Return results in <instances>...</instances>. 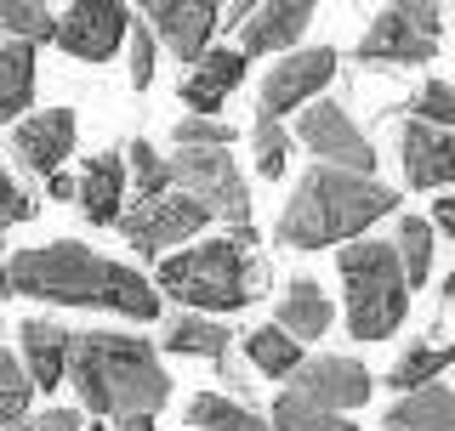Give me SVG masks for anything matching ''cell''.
Listing matches in <instances>:
<instances>
[{"label":"cell","mask_w":455,"mask_h":431,"mask_svg":"<svg viewBox=\"0 0 455 431\" xmlns=\"http://www.w3.org/2000/svg\"><path fill=\"white\" fill-rule=\"evenodd\" d=\"M28 103H35V46L0 40V125H23Z\"/></svg>","instance_id":"22"},{"label":"cell","mask_w":455,"mask_h":431,"mask_svg":"<svg viewBox=\"0 0 455 431\" xmlns=\"http://www.w3.org/2000/svg\"><path fill=\"white\" fill-rule=\"evenodd\" d=\"M0 35L18 46H46L57 40V12L40 0H0Z\"/></svg>","instance_id":"27"},{"label":"cell","mask_w":455,"mask_h":431,"mask_svg":"<svg viewBox=\"0 0 455 431\" xmlns=\"http://www.w3.org/2000/svg\"><path fill=\"white\" fill-rule=\"evenodd\" d=\"M228 347H234V329L217 324V318L182 312V318L165 324V352H177V357H211V364H222Z\"/></svg>","instance_id":"24"},{"label":"cell","mask_w":455,"mask_h":431,"mask_svg":"<svg viewBox=\"0 0 455 431\" xmlns=\"http://www.w3.org/2000/svg\"><path fill=\"white\" fill-rule=\"evenodd\" d=\"M245 352H251V364L262 369L267 380H291L296 369L307 364V357H302V341H291L279 324H262V329H251V335H245Z\"/></svg>","instance_id":"25"},{"label":"cell","mask_w":455,"mask_h":431,"mask_svg":"<svg viewBox=\"0 0 455 431\" xmlns=\"http://www.w3.org/2000/svg\"><path fill=\"white\" fill-rule=\"evenodd\" d=\"M171 160V193H188L211 222H234L251 244V188L239 176V160L228 148H177Z\"/></svg>","instance_id":"7"},{"label":"cell","mask_w":455,"mask_h":431,"mask_svg":"<svg viewBox=\"0 0 455 431\" xmlns=\"http://www.w3.org/2000/svg\"><path fill=\"white\" fill-rule=\"evenodd\" d=\"M455 364V341H416V347H404L393 357V369H387V386L398 397H410V392H427V386H438V375Z\"/></svg>","instance_id":"21"},{"label":"cell","mask_w":455,"mask_h":431,"mask_svg":"<svg viewBox=\"0 0 455 431\" xmlns=\"http://www.w3.org/2000/svg\"><path fill=\"white\" fill-rule=\"evenodd\" d=\"M387 431H455V392L450 386H427V392H410L381 414Z\"/></svg>","instance_id":"23"},{"label":"cell","mask_w":455,"mask_h":431,"mask_svg":"<svg viewBox=\"0 0 455 431\" xmlns=\"http://www.w3.org/2000/svg\"><path fill=\"white\" fill-rule=\"evenodd\" d=\"M125 46H132V85H137V91H148V80H154V57H160V40H154V28L137 18Z\"/></svg>","instance_id":"36"},{"label":"cell","mask_w":455,"mask_h":431,"mask_svg":"<svg viewBox=\"0 0 455 431\" xmlns=\"http://www.w3.org/2000/svg\"><path fill=\"white\" fill-rule=\"evenodd\" d=\"M75 142H80L75 108H40V114H28L18 131H12V165L28 170V176H40V182H52L57 170L68 165Z\"/></svg>","instance_id":"12"},{"label":"cell","mask_w":455,"mask_h":431,"mask_svg":"<svg viewBox=\"0 0 455 431\" xmlns=\"http://www.w3.org/2000/svg\"><path fill=\"white\" fill-rule=\"evenodd\" d=\"M296 137H302V148H307L319 165L347 170V176H376V142H370V137L359 131V120H353L341 103H331V97H319V103L302 108Z\"/></svg>","instance_id":"8"},{"label":"cell","mask_w":455,"mask_h":431,"mask_svg":"<svg viewBox=\"0 0 455 431\" xmlns=\"http://www.w3.org/2000/svg\"><path fill=\"white\" fill-rule=\"evenodd\" d=\"M12 431H85L80 409H40V414H23Z\"/></svg>","instance_id":"37"},{"label":"cell","mask_w":455,"mask_h":431,"mask_svg":"<svg viewBox=\"0 0 455 431\" xmlns=\"http://www.w3.org/2000/svg\"><path fill=\"white\" fill-rule=\"evenodd\" d=\"M171 137H177V148H228V142H234V125H228L222 114H182Z\"/></svg>","instance_id":"34"},{"label":"cell","mask_w":455,"mask_h":431,"mask_svg":"<svg viewBox=\"0 0 455 431\" xmlns=\"http://www.w3.org/2000/svg\"><path fill=\"white\" fill-rule=\"evenodd\" d=\"M137 12L120 0H75V6L57 12V46L80 63H108L114 51L132 40Z\"/></svg>","instance_id":"9"},{"label":"cell","mask_w":455,"mask_h":431,"mask_svg":"<svg viewBox=\"0 0 455 431\" xmlns=\"http://www.w3.org/2000/svg\"><path fill=\"white\" fill-rule=\"evenodd\" d=\"M393 250H398V262H404L410 290H421L427 272H433V222H421V216H398Z\"/></svg>","instance_id":"28"},{"label":"cell","mask_w":455,"mask_h":431,"mask_svg":"<svg viewBox=\"0 0 455 431\" xmlns=\"http://www.w3.org/2000/svg\"><path fill=\"white\" fill-rule=\"evenodd\" d=\"M125 188H132V170H125V148H108V153H92L80 170V216L97 227H120L125 216Z\"/></svg>","instance_id":"17"},{"label":"cell","mask_w":455,"mask_h":431,"mask_svg":"<svg viewBox=\"0 0 455 431\" xmlns=\"http://www.w3.org/2000/svg\"><path fill=\"white\" fill-rule=\"evenodd\" d=\"M307 23H313L307 0H262V6H251V18L239 23V51L245 57H262V51L291 57L296 40L307 35Z\"/></svg>","instance_id":"16"},{"label":"cell","mask_w":455,"mask_h":431,"mask_svg":"<svg viewBox=\"0 0 455 431\" xmlns=\"http://www.w3.org/2000/svg\"><path fill=\"white\" fill-rule=\"evenodd\" d=\"M205 222L211 216L199 210L188 193H160V199H137V205L120 216V233H125L132 250L160 255V250H171V244H188Z\"/></svg>","instance_id":"11"},{"label":"cell","mask_w":455,"mask_h":431,"mask_svg":"<svg viewBox=\"0 0 455 431\" xmlns=\"http://www.w3.org/2000/svg\"><path fill=\"white\" fill-rule=\"evenodd\" d=\"M410 120L433 125V131H455V80H427L410 97Z\"/></svg>","instance_id":"33"},{"label":"cell","mask_w":455,"mask_h":431,"mask_svg":"<svg viewBox=\"0 0 455 431\" xmlns=\"http://www.w3.org/2000/svg\"><path fill=\"white\" fill-rule=\"evenodd\" d=\"M336 80V51L331 46H307V51H291L267 68L262 80V108L267 120H284V114H302L307 103H319L324 85Z\"/></svg>","instance_id":"10"},{"label":"cell","mask_w":455,"mask_h":431,"mask_svg":"<svg viewBox=\"0 0 455 431\" xmlns=\"http://www.w3.org/2000/svg\"><path fill=\"white\" fill-rule=\"evenodd\" d=\"M331 318H336V307H331V295L319 290V278H291L284 284V295H279V329L291 341H319V335H331Z\"/></svg>","instance_id":"20"},{"label":"cell","mask_w":455,"mask_h":431,"mask_svg":"<svg viewBox=\"0 0 455 431\" xmlns=\"http://www.w3.org/2000/svg\"><path fill=\"white\" fill-rule=\"evenodd\" d=\"M188 426L194 431H274L256 409L234 404V397H222V392H199L188 404Z\"/></svg>","instance_id":"26"},{"label":"cell","mask_w":455,"mask_h":431,"mask_svg":"<svg viewBox=\"0 0 455 431\" xmlns=\"http://www.w3.org/2000/svg\"><path fill=\"white\" fill-rule=\"evenodd\" d=\"M28 404H35V380L23 375V357H12L6 347H0V426H18Z\"/></svg>","instance_id":"32"},{"label":"cell","mask_w":455,"mask_h":431,"mask_svg":"<svg viewBox=\"0 0 455 431\" xmlns=\"http://www.w3.org/2000/svg\"><path fill=\"white\" fill-rule=\"evenodd\" d=\"M6 295L85 307V312H120V318H137V324L160 318V290L137 267L108 262L80 239H52V244H35V250H18L6 262Z\"/></svg>","instance_id":"1"},{"label":"cell","mask_w":455,"mask_h":431,"mask_svg":"<svg viewBox=\"0 0 455 431\" xmlns=\"http://www.w3.org/2000/svg\"><path fill=\"white\" fill-rule=\"evenodd\" d=\"M114 431H154L148 414H132V420H114Z\"/></svg>","instance_id":"39"},{"label":"cell","mask_w":455,"mask_h":431,"mask_svg":"<svg viewBox=\"0 0 455 431\" xmlns=\"http://www.w3.org/2000/svg\"><path fill=\"white\" fill-rule=\"evenodd\" d=\"M85 431H103V426H85Z\"/></svg>","instance_id":"42"},{"label":"cell","mask_w":455,"mask_h":431,"mask_svg":"<svg viewBox=\"0 0 455 431\" xmlns=\"http://www.w3.org/2000/svg\"><path fill=\"white\" fill-rule=\"evenodd\" d=\"M438 295H444L450 307H455V272H450V278H444V290H438Z\"/></svg>","instance_id":"40"},{"label":"cell","mask_w":455,"mask_h":431,"mask_svg":"<svg viewBox=\"0 0 455 431\" xmlns=\"http://www.w3.org/2000/svg\"><path fill=\"white\" fill-rule=\"evenodd\" d=\"M68 347H75V329H63L57 318H23L18 324L23 375L35 380V392H57L68 380Z\"/></svg>","instance_id":"18"},{"label":"cell","mask_w":455,"mask_h":431,"mask_svg":"<svg viewBox=\"0 0 455 431\" xmlns=\"http://www.w3.org/2000/svg\"><path fill=\"white\" fill-rule=\"evenodd\" d=\"M0 295H6V250H0Z\"/></svg>","instance_id":"41"},{"label":"cell","mask_w":455,"mask_h":431,"mask_svg":"<svg viewBox=\"0 0 455 431\" xmlns=\"http://www.w3.org/2000/svg\"><path fill=\"white\" fill-rule=\"evenodd\" d=\"M267 426H274V431H359L347 414H331V409L307 404V397H296V392H279V404H274V414H267Z\"/></svg>","instance_id":"29"},{"label":"cell","mask_w":455,"mask_h":431,"mask_svg":"<svg viewBox=\"0 0 455 431\" xmlns=\"http://www.w3.org/2000/svg\"><path fill=\"white\" fill-rule=\"evenodd\" d=\"M251 148H256V176L279 182L284 165H291V131H284V120H267V114H256L251 125Z\"/></svg>","instance_id":"31"},{"label":"cell","mask_w":455,"mask_h":431,"mask_svg":"<svg viewBox=\"0 0 455 431\" xmlns=\"http://www.w3.org/2000/svg\"><path fill=\"white\" fill-rule=\"evenodd\" d=\"M154 290L177 295L194 312H239L267 290V262L245 250V239H205L182 255H165L154 272Z\"/></svg>","instance_id":"4"},{"label":"cell","mask_w":455,"mask_h":431,"mask_svg":"<svg viewBox=\"0 0 455 431\" xmlns=\"http://www.w3.org/2000/svg\"><path fill=\"white\" fill-rule=\"evenodd\" d=\"M291 392L307 397V404L331 409V414H347V409H364L376 380L359 357H341V352H324V357H307L302 369L291 375Z\"/></svg>","instance_id":"13"},{"label":"cell","mask_w":455,"mask_h":431,"mask_svg":"<svg viewBox=\"0 0 455 431\" xmlns=\"http://www.w3.org/2000/svg\"><path fill=\"white\" fill-rule=\"evenodd\" d=\"M137 18L154 28V40H165L194 68L211 51V35L222 28V6H211V0H148Z\"/></svg>","instance_id":"14"},{"label":"cell","mask_w":455,"mask_h":431,"mask_svg":"<svg viewBox=\"0 0 455 431\" xmlns=\"http://www.w3.org/2000/svg\"><path fill=\"white\" fill-rule=\"evenodd\" d=\"M438 40H444V6L433 0H398V6H381L370 28L353 46V63L364 68H421L438 57Z\"/></svg>","instance_id":"6"},{"label":"cell","mask_w":455,"mask_h":431,"mask_svg":"<svg viewBox=\"0 0 455 431\" xmlns=\"http://www.w3.org/2000/svg\"><path fill=\"white\" fill-rule=\"evenodd\" d=\"M68 386H75L80 409L108 414V420H132V414L154 420L171 404V375L160 352L142 335H114V329H75Z\"/></svg>","instance_id":"2"},{"label":"cell","mask_w":455,"mask_h":431,"mask_svg":"<svg viewBox=\"0 0 455 431\" xmlns=\"http://www.w3.org/2000/svg\"><path fill=\"white\" fill-rule=\"evenodd\" d=\"M398 165H404L410 188H455V131L404 120L398 125Z\"/></svg>","instance_id":"15"},{"label":"cell","mask_w":455,"mask_h":431,"mask_svg":"<svg viewBox=\"0 0 455 431\" xmlns=\"http://www.w3.org/2000/svg\"><path fill=\"white\" fill-rule=\"evenodd\" d=\"M245 51H228V46H217V51H205L199 57V63L188 68V74L177 80V91H182V103H188L194 114H217L228 97L239 91V80H245Z\"/></svg>","instance_id":"19"},{"label":"cell","mask_w":455,"mask_h":431,"mask_svg":"<svg viewBox=\"0 0 455 431\" xmlns=\"http://www.w3.org/2000/svg\"><path fill=\"white\" fill-rule=\"evenodd\" d=\"M35 210H40V199L23 188V182H12V170L0 165V227H12V222H35Z\"/></svg>","instance_id":"35"},{"label":"cell","mask_w":455,"mask_h":431,"mask_svg":"<svg viewBox=\"0 0 455 431\" xmlns=\"http://www.w3.org/2000/svg\"><path fill=\"white\" fill-rule=\"evenodd\" d=\"M433 233H450V239H455V193L433 205Z\"/></svg>","instance_id":"38"},{"label":"cell","mask_w":455,"mask_h":431,"mask_svg":"<svg viewBox=\"0 0 455 431\" xmlns=\"http://www.w3.org/2000/svg\"><path fill=\"white\" fill-rule=\"evenodd\" d=\"M398 210V193L376 176H347V170L313 165L296 193L284 199L274 239L284 250H331V244H359L381 216Z\"/></svg>","instance_id":"3"},{"label":"cell","mask_w":455,"mask_h":431,"mask_svg":"<svg viewBox=\"0 0 455 431\" xmlns=\"http://www.w3.org/2000/svg\"><path fill=\"white\" fill-rule=\"evenodd\" d=\"M125 170H132V182H137V199H160V193H171V160L154 148L148 137L125 142Z\"/></svg>","instance_id":"30"},{"label":"cell","mask_w":455,"mask_h":431,"mask_svg":"<svg viewBox=\"0 0 455 431\" xmlns=\"http://www.w3.org/2000/svg\"><path fill=\"white\" fill-rule=\"evenodd\" d=\"M341 295H347V335L353 341H387L410 312V278L393 239H359L336 255Z\"/></svg>","instance_id":"5"}]
</instances>
